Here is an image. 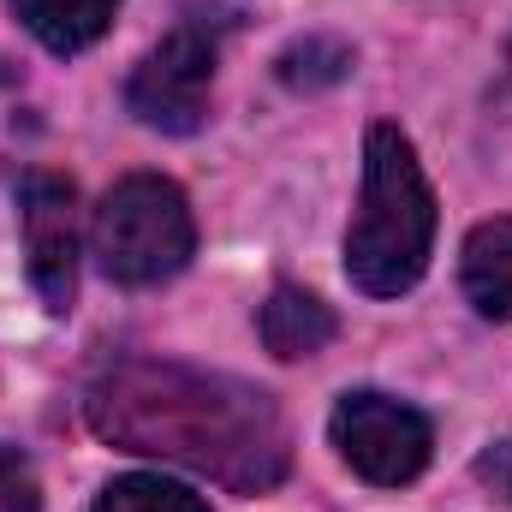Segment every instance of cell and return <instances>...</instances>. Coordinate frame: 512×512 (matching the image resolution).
Masks as SVG:
<instances>
[{"label":"cell","mask_w":512,"mask_h":512,"mask_svg":"<svg viewBox=\"0 0 512 512\" xmlns=\"http://www.w3.org/2000/svg\"><path fill=\"white\" fill-rule=\"evenodd\" d=\"M84 417L102 441L191 465L239 495H262L286 477V423L274 399L251 382L209 376L191 364L126 358L84 393Z\"/></svg>","instance_id":"1"},{"label":"cell","mask_w":512,"mask_h":512,"mask_svg":"<svg viewBox=\"0 0 512 512\" xmlns=\"http://www.w3.org/2000/svg\"><path fill=\"white\" fill-rule=\"evenodd\" d=\"M435 251V191L399 126L364 137V197L346 227V274L370 298H399L423 280Z\"/></svg>","instance_id":"2"},{"label":"cell","mask_w":512,"mask_h":512,"mask_svg":"<svg viewBox=\"0 0 512 512\" xmlns=\"http://www.w3.org/2000/svg\"><path fill=\"white\" fill-rule=\"evenodd\" d=\"M90 251L102 262V274L120 280V286L173 280L197 251V221H191L185 191L173 179H161V173L120 179L102 197L96 221H90Z\"/></svg>","instance_id":"3"},{"label":"cell","mask_w":512,"mask_h":512,"mask_svg":"<svg viewBox=\"0 0 512 512\" xmlns=\"http://www.w3.org/2000/svg\"><path fill=\"white\" fill-rule=\"evenodd\" d=\"M328 429H334L340 459L364 483H382V489H399V483L423 477V465L435 453V423L417 405H405L393 393H370V387L364 393H346L334 405V423Z\"/></svg>","instance_id":"4"},{"label":"cell","mask_w":512,"mask_h":512,"mask_svg":"<svg viewBox=\"0 0 512 512\" xmlns=\"http://www.w3.org/2000/svg\"><path fill=\"white\" fill-rule=\"evenodd\" d=\"M209 84H215V36L197 24H179L137 60L126 84V108L143 126L185 137L209 114Z\"/></svg>","instance_id":"5"},{"label":"cell","mask_w":512,"mask_h":512,"mask_svg":"<svg viewBox=\"0 0 512 512\" xmlns=\"http://www.w3.org/2000/svg\"><path fill=\"white\" fill-rule=\"evenodd\" d=\"M18 221L36 298L66 316L78 298V191L60 173H24L18 179Z\"/></svg>","instance_id":"6"},{"label":"cell","mask_w":512,"mask_h":512,"mask_svg":"<svg viewBox=\"0 0 512 512\" xmlns=\"http://www.w3.org/2000/svg\"><path fill=\"white\" fill-rule=\"evenodd\" d=\"M256 334H262V346H268L280 364H298V358H316V352L340 334V322H334V310H328L316 292H304V286H274L268 304H262V316H256Z\"/></svg>","instance_id":"7"},{"label":"cell","mask_w":512,"mask_h":512,"mask_svg":"<svg viewBox=\"0 0 512 512\" xmlns=\"http://www.w3.org/2000/svg\"><path fill=\"white\" fill-rule=\"evenodd\" d=\"M459 280H465V298L489 322H512V215L471 227L459 251Z\"/></svg>","instance_id":"8"},{"label":"cell","mask_w":512,"mask_h":512,"mask_svg":"<svg viewBox=\"0 0 512 512\" xmlns=\"http://www.w3.org/2000/svg\"><path fill=\"white\" fill-rule=\"evenodd\" d=\"M6 6L48 54H84L90 42L108 36L120 12V0H6Z\"/></svg>","instance_id":"9"},{"label":"cell","mask_w":512,"mask_h":512,"mask_svg":"<svg viewBox=\"0 0 512 512\" xmlns=\"http://www.w3.org/2000/svg\"><path fill=\"white\" fill-rule=\"evenodd\" d=\"M96 512H209V501L173 477H155V471H131V477H114L102 495H96Z\"/></svg>","instance_id":"10"},{"label":"cell","mask_w":512,"mask_h":512,"mask_svg":"<svg viewBox=\"0 0 512 512\" xmlns=\"http://www.w3.org/2000/svg\"><path fill=\"white\" fill-rule=\"evenodd\" d=\"M280 84L286 90H334L346 72H352V48L340 42V36H304V42H292L286 54H280Z\"/></svg>","instance_id":"11"},{"label":"cell","mask_w":512,"mask_h":512,"mask_svg":"<svg viewBox=\"0 0 512 512\" xmlns=\"http://www.w3.org/2000/svg\"><path fill=\"white\" fill-rule=\"evenodd\" d=\"M0 512H42V483L18 447L0 441Z\"/></svg>","instance_id":"12"},{"label":"cell","mask_w":512,"mask_h":512,"mask_svg":"<svg viewBox=\"0 0 512 512\" xmlns=\"http://www.w3.org/2000/svg\"><path fill=\"white\" fill-rule=\"evenodd\" d=\"M477 471H483V477H489V483H495V489H501V495L512 501V441L489 447V453L477 459Z\"/></svg>","instance_id":"13"}]
</instances>
